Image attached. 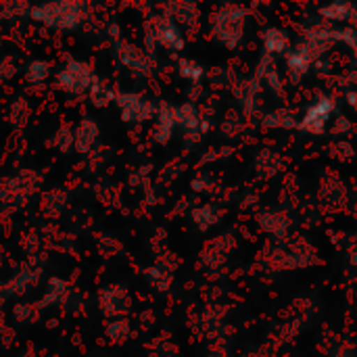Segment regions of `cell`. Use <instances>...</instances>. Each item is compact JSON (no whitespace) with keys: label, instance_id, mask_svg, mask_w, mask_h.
<instances>
[{"label":"cell","instance_id":"obj_1","mask_svg":"<svg viewBox=\"0 0 357 357\" xmlns=\"http://www.w3.org/2000/svg\"><path fill=\"white\" fill-rule=\"evenodd\" d=\"M335 109H337V105H335V100L331 96H326V94L318 96L316 102H312L305 109V113H303V117L299 121V130L307 132V134H314V136L322 134L326 130V126L331 123V119L335 115Z\"/></svg>","mask_w":357,"mask_h":357},{"label":"cell","instance_id":"obj_2","mask_svg":"<svg viewBox=\"0 0 357 357\" xmlns=\"http://www.w3.org/2000/svg\"><path fill=\"white\" fill-rule=\"evenodd\" d=\"M94 82V73L88 63L79 61H69V65L59 73V86L71 94H82L86 92Z\"/></svg>","mask_w":357,"mask_h":357},{"label":"cell","instance_id":"obj_3","mask_svg":"<svg viewBox=\"0 0 357 357\" xmlns=\"http://www.w3.org/2000/svg\"><path fill=\"white\" fill-rule=\"evenodd\" d=\"M243 10L241 8H228L226 13L218 15V25H215V33L218 38L228 44L234 46L241 38H243Z\"/></svg>","mask_w":357,"mask_h":357},{"label":"cell","instance_id":"obj_4","mask_svg":"<svg viewBox=\"0 0 357 357\" xmlns=\"http://www.w3.org/2000/svg\"><path fill=\"white\" fill-rule=\"evenodd\" d=\"M117 105L126 121H144L153 115V105L138 94H119Z\"/></svg>","mask_w":357,"mask_h":357},{"label":"cell","instance_id":"obj_5","mask_svg":"<svg viewBox=\"0 0 357 357\" xmlns=\"http://www.w3.org/2000/svg\"><path fill=\"white\" fill-rule=\"evenodd\" d=\"M153 36L161 46H165L169 50H182L184 48V36L172 19H161L157 23V29Z\"/></svg>","mask_w":357,"mask_h":357},{"label":"cell","instance_id":"obj_6","mask_svg":"<svg viewBox=\"0 0 357 357\" xmlns=\"http://www.w3.org/2000/svg\"><path fill=\"white\" fill-rule=\"evenodd\" d=\"M312 48H314V46L307 42V44H303V46H299V48H295V50L289 52L287 65H289V73H291L293 77H301L303 73H307V69H310V65H312V59H314Z\"/></svg>","mask_w":357,"mask_h":357},{"label":"cell","instance_id":"obj_7","mask_svg":"<svg viewBox=\"0 0 357 357\" xmlns=\"http://www.w3.org/2000/svg\"><path fill=\"white\" fill-rule=\"evenodd\" d=\"M176 123H180L188 134L192 132L195 136L201 132V126L205 128V123L201 121L199 109H197V105H192V102H186V105H182V107L176 109Z\"/></svg>","mask_w":357,"mask_h":357},{"label":"cell","instance_id":"obj_8","mask_svg":"<svg viewBox=\"0 0 357 357\" xmlns=\"http://www.w3.org/2000/svg\"><path fill=\"white\" fill-rule=\"evenodd\" d=\"M176 126V109L163 105L157 117V128H155V140L157 142H167Z\"/></svg>","mask_w":357,"mask_h":357},{"label":"cell","instance_id":"obj_9","mask_svg":"<svg viewBox=\"0 0 357 357\" xmlns=\"http://www.w3.org/2000/svg\"><path fill=\"white\" fill-rule=\"evenodd\" d=\"M264 46L270 54H280L289 48V33L280 27H268L264 31Z\"/></svg>","mask_w":357,"mask_h":357},{"label":"cell","instance_id":"obj_10","mask_svg":"<svg viewBox=\"0 0 357 357\" xmlns=\"http://www.w3.org/2000/svg\"><path fill=\"white\" fill-rule=\"evenodd\" d=\"M96 136H98V128L92 119H84L77 128V134H75V149L79 153H88L90 146L96 142Z\"/></svg>","mask_w":357,"mask_h":357},{"label":"cell","instance_id":"obj_11","mask_svg":"<svg viewBox=\"0 0 357 357\" xmlns=\"http://www.w3.org/2000/svg\"><path fill=\"white\" fill-rule=\"evenodd\" d=\"M119 59H121V63L128 65L130 69L140 71V73H149V63H146L144 54H142L138 48H134V46H121Z\"/></svg>","mask_w":357,"mask_h":357},{"label":"cell","instance_id":"obj_12","mask_svg":"<svg viewBox=\"0 0 357 357\" xmlns=\"http://www.w3.org/2000/svg\"><path fill=\"white\" fill-rule=\"evenodd\" d=\"M320 15L328 21H347L354 17V8L351 4H345V2H333L328 6H322Z\"/></svg>","mask_w":357,"mask_h":357},{"label":"cell","instance_id":"obj_13","mask_svg":"<svg viewBox=\"0 0 357 357\" xmlns=\"http://www.w3.org/2000/svg\"><path fill=\"white\" fill-rule=\"evenodd\" d=\"M180 75L192 84H199L205 77V67L197 61L184 59V61H180Z\"/></svg>","mask_w":357,"mask_h":357},{"label":"cell","instance_id":"obj_14","mask_svg":"<svg viewBox=\"0 0 357 357\" xmlns=\"http://www.w3.org/2000/svg\"><path fill=\"white\" fill-rule=\"evenodd\" d=\"M111 100H115L113 90H111L107 84H102L100 79L94 77V82H92V102L98 105V107H105V105H109Z\"/></svg>","mask_w":357,"mask_h":357},{"label":"cell","instance_id":"obj_15","mask_svg":"<svg viewBox=\"0 0 357 357\" xmlns=\"http://www.w3.org/2000/svg\"><path fill=\"white\" fill-rule=\"evenodd\" d=\"M192 218H195V222H197L203 230H207V228H211V226L218 222V209H215L213 205H203L201 209H197V211L192 213Z\"/></svg>","mask_w":357,"mask_h":357},{"label":"cell","instance_id":"obj_16","mask_svg":"<svg viewBox=\"0 0 357 357\" xmlns=\"http://www.w3.org/2000/svg\"><path fill=\"white\" fill-rule=\"evenodd\" d=\"M50 73V65L46 61H31L27 65V79L31 84H42Z\"/></svg>","mask_w":357,"mask_h":357},{"label":"cell","instance_id":"obj_17","mask_svg":"<svg viewBox=\"0 0 357 357\" xmlns=\"http://www.w3.org/2000/svg\"><path fill=\"white\" fill-rule=\"evenodd\" d=\"M56 142H59L61 151H67V149L75 142V136H73L67 128H61L59 134H56Z\"/></svg>","mask_w":357,"mask_h":357},{"label":"cell","instance_id":"obj_18","mask_svg":"<svg viewBox=\"0 0 357 357\" xmlns=\"http://www.w3.org/2000/svg\"><path fill=\"white\" fill-rule=\"evenodd\" d=\"M107 333H109V337H111V339L119 341V339H123L119 333L128 335V322H123V320H117L115 324H111V326H109V331H107Z\"/></svg>","mask_w":357,"mask_h":357},{"label":"cell","instance_id":"obj_19","mask_svg":"<svg viewBox=\"0 0 357 357\" xmlns=\"http://www.w3.org/2000/svg\"><path fill=\"white\" fill-rule=\"evenodd\" d=\"M31 314H33V310H31V305H17L15 307V316H17V320H27V318H31Z\"/></svg>","mask_w":357,"mask_h":357},{"label":"cell","instance_id":"obj_20","mask_svg":"<svg viewBox=\"0 0 357 357\" xmlns=\"http://www.w3.org/2000/svg\"><path fill=\"white\" fill-rule=\"evenodd\" d=\"M347 102H349V107L357 113V90H349L347 92Z\"/></svg>","mask_w":357,"mask_h":357},{"label":"cell","instance_id":"obj_21","mask_svg":"<svg viewBox=\"0 0 357 357\" xmlns=\"http://www.w3.org/2000/svg\"><path fill=\"white\" fill-rule=\"evenodd\" d=\"M23 357H33V356H31V354H27V356H23Z\"/></svg>","mask_w":357,"mask_h":357}]
</instances>
